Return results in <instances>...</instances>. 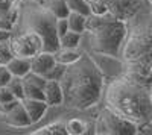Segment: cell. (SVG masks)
Listing matches in <instances>:
<instances>
[{"label": "cell", "mask_w": 152, "mask_h": 135, "mask_svg": "<svg viewBox=\"0 0 152 135\" xmlns=\"http://www.w3.org/2000/svg\"><path fill=\"white\" fill-rule=\"evenodd\" d=\"M12 78L14 76H12V73L9 71V68L3 64H0V87H6Z\"/></svg>", "instance_id": "484cf974"}, {"label": "cell", "mask_w": 152, "mask_h": 135, "mask_svg": "<svg viewBox=\"0 0 152 135\" xmlns=\"http://www.w3.org/2000/svg\"><path fill=\"white\" fill-rule=\"evenodd\" d=\"M35 2H43V0H35Z\"/></svg>", "instance_id": "1f68e13d"}, {"label": "cell", "mask_w": 152, "mask_h": 135, "mask_svg": "<svg viewBox=\"0 0 152 135\" xmlns=\"http://www.w3.org/2000/svg\"><path fill=\"white\" fill-rule=\"evenodd\" d=\"M56 65V58L53 52L43 50L31 58V71L46 76L47 73Z\"/></svg>", "instance_id": "8fae6325"}, {"label": "cell", "mask_w": 152, "mask_h": 135, "mask_svg": "<svg viewBox=\"0 0 152 135\" xmlns=\"http://www.w3.org/2000/svg\"><path fill=\"white\" fill-rule=\"evenodd\" d=\"M12 58H14V53L11 49V38L0 40V64L6 65Z\"/></svg>", "instance_id": "603a6c76"}, {"label": "cell", "mask_w": 152, "mask_h": 135, "mask_svg": "<svg viewBox=\"0 0 152 135\" xmlns=\"http://www.w3.org/2000/svg\"><path fill=\"white\" fill-rule=\"evenodd\" d=\"M34 30L44 40V50L56 52L59 49V35L56 32V17L47 9L43 2L20 0L18 20L12 32Z\"/></svg>", "instance_id": "5b68a950"}, {"label": "cell", "mask_w": 152, "mask_h": 135, "mask_svg": "<svg viewBox=\"0 0 152 135\" xmlns=\"http://www.w3.org/2000/svg\"><path fill=\"white\" fill-rule=\"evenodd\" d=\"M151 3H152V0H151Z\"/></svg>", "instance_id": "836d02e7"}, {"label": "cell", "mask_w": 152, "mask_h": 135, "mask_svg": "<svg viewBox=\"0 0 152 135\" xmlns=\"http://www.w3.org/2000/svg\"><path fill=\"white\" fill-rule=\"evenodd\" d=\"M110 14L119 20L129 21L140 11L151 5V0H104Z\"/></svg>", "instance_id": "ba28073f"}, {"label": "cell", "mask_w": 152, "mask_h": 135, "mask_svg": "<svg viewBox=\"0 0 152 135\" xmlns=\"http://www.w3.org/2000/svg\"><path fill=\"white\" fill-rule=\"evenodd\" d=\"M14 99H17V97L9 91L8 87H0V106H3L5 103L14 100Z\"/></svg>", "instance_id": "4316f807"}, {"label": "cell", "mask_w": 152, "mask_h": 135, "mask_svg": "<svg viewBox=\"0 0 152 135\" xmlns=\"http://www.w3.org/2000/svg\"><path fill=\"white\" fill-rule=\"evenodd\" d=\"M20 0H0V29L12 32L18 20Z\"/></svg>", "instance_id": "30bf717a"}, {"label": "cell", "mask_w": 152, "mask_h": 135, "mask_svg": "<svg viewBox=\"0 0 152 135\" xmlns=\"http://www.w3.org/2000/svg\"><path fill=\"white\" fill-rule=\"evenodd\" d=\"M67 30H70L67 17H66V18H56V32H58V35L62 36Z\"/></svg>", "instance_id": "83f0119b"}, {"label": "cell", "mask_w": 152, "mask_h": 135, "mask_svg": "<svg viewBox=\"0 0 152 135\" xmlns=\"http://www.w3.org/2000/svg\"><path fill=\"white\" fill-rule=\"evenodd\" d=\"M24 99H38V100H46L44 90L37 87V85L24 81Z\"/></svg>", "instance_id": "44dd1931"}, {"label": "cell", "mask_w": 152, "mask_h": 135, "mask_svg": "<svg viewBox=\"0 0 152 135\" xmlns=\"http://www.w3.org/2000/svg\"><path fill=\"white\" fill-rule=\"evenodd\" d=\"M0 120L5 125L12 126V128H29L32 123V120L26 111V108L23 105V100H20L14 108H11L9 111L0 114Z\"/></svg>", "instance_id": "9c48e42d"}, {"label": "cell", "mask_w": 152, "mask_h": 135, "mask_svg": "<svg viewBox=\"0 0 152 135\" xmlns=\"http://www.w3.org/2000/svg\"><path fill=\"white\" fill-rule=\"evenodd\" d=\"M87 41L93 53L120 58L122 47L128 35V21L119 20L113 14L87 17Z\"/></svg>", "instance_id": "277c9868"}, {"label": "cell", "mask_w": 152, "mask_h": 135, "mask_svg": "<svg viewBox=\"0 0 152 135\" xmlns=\"http://www.w3.org/2000/svg\"><path fill=\"white\" fill-rule=\"evenodd\" d=\"M104 73L96 61L84 52V55L66 67L59 79L64 91V105L70 109L84 111L94 106L104 91Z\"/></svg>", "instance_id": "7a4b0ae2"}, {"label": "cell", "mask_w": 152, "mask_h": 135, "mask_svg": "<svg viewBox=\"0 0 152 135\" xmlns=\"http://www.w3.org/2000/svg\"><path fill=\"white\" fill-rule=\"evenodd\" d=\"M6 87L9 88V91L14 94L17 99H20V100L24 99V79L23 78L14 76V78L9 81V83L6 85Z\"/></svg>", "instance_id": "7402d4cb"}, {"label": "cell", "mask_w": 152, "mask_h": 135, "mask_svg": "<svg viewBox=\"0 0 152 135\" xmlns=\"http://www.w3.org/2000/svg\"><path fill=\"white\" fill-rule=\"evenodd\" d=\"M82 55H84V50H81L79 47H59L55 52L56 62L64 64V65H70L76 62Z\"/></svg>", "instance_id": "5bb4252c"}, {"label": "cell", "mask_w": 152, "mask_h": 135, "mask_svg": "<svg viewBox=\"0 0 152 135\" xmlns=\"http://www.w3.org/2000/svg\"><path fill=\"white\" fill-rule=\"evenodd\" d=\"M151 94H152V87H151Z\"/></svg>", "instance_id": "d6a6232c"}, {"label": "cell", "mask_w": 152, "mask_h": 135, "mask_svg": "<svg viewBox=\"0 0 152 135\" xmlns=\"http://www.w3.org/2000/svg\"><path fill=\"white\" fill-rule=\"evenodd\" d=\"M44 94H46V102L49 106L64 105V91H62L59 81L47 79V83L44 87Z\"/></svg>", "instance_id": "7c38bea8"}, {"label": "cell", "mask_w": 152, "mask_h": 135, "mask_svg": "<svg viewBox=\"0 0 152 135\" xmlns=\"http://www.w3.org/2000/svg\"><path fill=\"white\" fill-rule=\"evenodd\" d=\"M140 126L131 120L123 118L108 106L99 112L94 125V134L97 135H137Z\"/></svg>", "instance_id": "8992f818"}, {"label": "cell", "mask_w": 152, "mask_h": 135, "mask_svg": "<svg viewBox=\"0 0 152 135\" xmlns=\"http://www.w3.org/2000/svg\"><path fill=\"white\" fill-rule=\"evenodd\" d=\"M105 103L114 112L138 126L152 123V94L151 88L122 75L114 79L105 91Z\"/></svg>", "instance_id": "3957f363"}, {"label": "cell", "mask_w": 152, "mask_h": 135, "mask_svg": "<svg viewBox=\"0 0 152 135\" xmlns=\"http://www.w3.org/2000/svg\"><path fill=\"white\" fill-rule=\"evenodd\" d=\"M23 105L32 120V123H37L43 118V115L47 111V102L46 100H38V99H23Z\"/></svg>", "instance_id": "4fadbf2b"}, {"label": "cell", "mask_w": 152, "mask_h": 135, "mask_svg": "<svg viewBox=\"0 0 152 135\" xmlns=\"http://www.w3.org/2000/svg\"><path fill=\"white\" fill-rule=\"evenodd\" d=\"M12 32L9 30H5V29H0V40H6V38H11Z\"/></svg>", "instance_id": "f1b7e54d"}, {"label": "cell", "mask_w": 152, "mask_h": 135, "mask_svg": "<svg viewBox=\"0 0 152 135\" xmlns=\"http://www.w3.org/2000/svg\"><path fill=\"white\" fill-rule=\"evenodd\" d=\"M82 33L75 32V30H67L62 36H59V47H79Z\"/></svg>", "instance_id": "d6986e66"}, {"label": "cell", "mask_w": 152, "mask_h": 135, "mask_svg": "<svg viewBox=\"0 0 152 135\" xmlns=\"http://www.w3.org/2000/svg\"><path fill=\"white\" fill-rule=\"evenodd\" d=\"M44 5L47 6V9L52 12L56 18H66L72 12L66 0H52V2H47Z\"/></svg>", "instance_id": "ac0fdd59"}, {"label": "cell", "mask_w": 152, "mask_h": 135, "mask_svg": "<svg viewBox=\"0 0 152 135\" xmlns=\"http://www.w3.org/2000/svg\"><path fill=\"white\" fill-rule=\"evenodd\" d=\"M32 135H69L66 123L62 121H55V123H49L40 129L32 132Z\"/></svg>", "instance_id": "2e32d148"}, {"label": "cell", "mask_w": 152, "mask_h": 135, "mask_svg": "<svg viewBox=\"0 0 152 135\" xmlns=\"http://www.w3.org/2000/svg\"><path fill=\"white\" fill-rule=\"evenodd\" d=\"M66 128H67L69 135H82L88 129L87 128V123H85L82 118H70V120H67Z\"/></svg>", "instance_id": "ffe728a7"}, {"label": "cell", "mask_w": 152, "mask_h": 135, "mask_svg": "<svg viewBox=\"0 0 152 135\" xmlns=\"http://www.w3.org/2000/svg\"><path fill=\"white\" fill-rule=\"evenodd\" d=\"M120 59L125 76L152 87V3L128 21Z\"/></svg>", "instance_id": "6da1fadb"}, {"label": "cell", "mask_w": 152, "mask_h": 135, "mask_svg": "<svg viewBox=\"0 0 152 135\" xmlns=\"http://www.w3.org/2000/svg\"><path fill=\"white\" fill-rule=\"evenodd\" d=\"M11 49L14 56L32 58L37 53L44 50V40L41 35L34 30L12 32L11 35Z\"/></svg>", "instance_id": "52a82bcc"}, {"label": "cell", "mask_w": 152, "mask_h": 135, "mask_svg": "<svg viewBox=\"0 0 152 135\" xmlns=\"http://www.w3.org/2000/svg\"><path fill=\"white\" fill-rule=\"evenodd\" d=\"M90 8H91V14L93 15H105V14L110 12L104 0H94V2L90 3Z\"/></svg>", "instance_id": "d4e9b609"}, {"label": "cell", "mask_w": 152, "mask_h": 135, "mask_svg": "<svg viewBox=\"0 0 152 135\" xmlns=\"http://www.w3.org/2000/svg\"><path fill=\"white\" fill-rule=\"evenodd\" d=\"M9 71L12 73V76L17 78H24L31 73V58H23V56H14L9 62L6 64Z\"/></svg>", "instance_id": "9a60e30c"}, {"label": "cell", "mask_w": 152, "mask_h": 135, "mask_svg": "<svg viewBox=\"0 0 152 135\" xmlns=\"http://www.w3.org/2000/svg\"><path fill=\"white\" fill-rule=\"evenodd\" d=\"M47 2H52V0H43V3H47Z\"/></svg>", "instance_id": "f546056e"}, {"label": "cell", "mask_w": 152, "mask_h": 135, "mask_svg": "<svg viewBox=\"0 0 152 135\" xmlns=\"http://www.w3.org/2000/svg\"><path fill=\"white\" fill-rule=\"evenodd\" d=\"M87 2H88V3H91V2H94V0H87Z\"/></svg>", "instance_id": "4dcf8cb0"}, {"label": "cell", "mask_w": 152, "mask_h": 135, "mask_svg": "<svg viewBox=\"0 0 152 135\" xmlns=\"http://www.w3.org/2000/svg\"><path fill=\"white\" fill-rule=\"evenodd\" d=\"M70 11H75V12H81L84 15H90L91 14V8H90V3L87 0H66Z\"/></svg>", "instance_id": "cb8c5ba5"}, {"label": "cell", "mask_w": 152, "mask_h": 135, "mask_svg": "<svg viewBox=\"0 0 152 135\" xmlns=\"http://www.w3.org/2000/svg\"><path fill=\"white\" fill-rule=\"evenodd\" d=\"M87 17H88V15H84V14H81V12L72 11L70 14H69V17H67L70 30L84 33V32L87 30Z\"/></svg>", "instance_id": "e0dca14e"}]
</instances>
